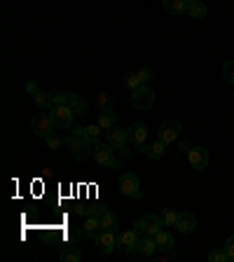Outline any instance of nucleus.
<instances>
[{"mask_svg":"<svg viewBox=\"0 0 234 262\" xmlns=\"http://www.w3.org/2000/svg\"><path fill=\"white\" fill-rule=\"evenodd\" d=\"M164 227V223H162V218L159 215H155V213H145L143 218H138L136 223H134V232H136L138 236H155L159 232V229Z\"/></svg>","mask_w":234,"mask_h":262,"instance_id":"obj_1","label":"nucleus"},{"mask_svg":"<svg viewBox=\"0 0 234 262\" xmlns=\"http://www.w3.org/2000/svg\"><path fill=\"white\" fill-rule=\"evenodd\" d=\"M68 147H71V155L75 162H87L89 155H94V143L87 141L84 136H68Z\"/></svg>","mask_w":234,"mask_h":262,"instance_id":"obj_2","label":"nucleus"},{"mask_svg":"<svg viewBox=\"0 0 234 262\" xmlns=\"http://www.w3.org/2000/svg\"><path fill=\"white\" fill-rule=\"evenodd\" d=\"M113 150H115V147H110L108 143L98 141V143H94V155H92V157L96 159L98 166H103V169H117V166H120V162L115 159Z\"/></svg>","mask_w":234,"mask_h":262,"instance_id":"obj_3","label":"nucleus"},{"mask_svg":"<svg viewBox=\"0 0 234 262\" xmlns=\"http://www.w3.org/2000/svg\"><path fill=\"white\" fill-rule=\"evenodd\" d=\"M52 122H54V129H71L75 124V113L68 105H54L52 108Z\"/></svg>","mask_w":234,"mask_h":262,"instance_id":"obj_4","label":"nucleus"},{"mask_svg":"<svg viewBox=\"0 0 234 262\" xmlns=\"http://www.w3.org/2000/svg\"><path fill=\"white\" fill-rule=\"evenodd\" d=\"M131 105L136 110H150L155 105V92L147 89V84H141L138 89L131 92Z\"/></svg>","mask_w":234,"mask_h":262,"instance_id":"obj_5","label":"nucleus"},{"mask_svg":"<svg viewBox=\"0 0 234 262\" xmlns=\"http://www.w3.org/2000/svg\"><path fill=\"white\" fill-rule=\"evenodd\" d=\"M180 136H183V124H180L178 120H164L162 124H159V138H162L166 145L180 141Z\"/></svg>","mask_w":234,"mask_h":262,"instance_id":"obj_6","label":"nucleus"},{"mask_svg":"<svg viewBox=\"0 0 234 262\" xmlns=\"http://www.w3.org/2000/svg\"><path fill=\"white\" fill-rule=\"evenodd\" d=\"M120 192L131 199H141L143 192H141V183H138V176L136 173H122L120 176Z\"/></svg>","mask_w":234,"mask_h":262,"instance_id":"obj_7","label":"nucleus"},{"mask_svg":"<svg viewBox=\"0 0 234 262\" xmlns=\"http://www.w3.org/2000/svg\"><path fill=\"white\" fill-rule=\"evenodd\" d=\"M126 134H129L131 145H136L138 150H145V145H147V126H145V122H131L129 129H126Z\"/></svg>","mask_w":234,"mask_h":262,"instance_id":"obj_8","label":"nucleus"},{"mask_svg":"<svg viewBox=\"0 0 234 262\" xmlns=\"http://www.w3.org/2000/svg\"><path fill=\"white\" fill-rule=\"evenodd\" d=\"M31 129H33V134H35V136L45 138V136H49V134H52L54 122H52V117H49V115L38 113V115H33V117H31Z\"/></svg>","mask_w":234,"mask_h":262,"instance_id":"obj_9","label":"nucleus"},{"mask_svg":"<svg viewBox=\"0 0 234 262\" xmlns=\"http://www.w3.org/2000/svg\"><path fill=\"white\" fill-rule=\"evenodd\" d=\"M94 241H96V251L101 255H108V253H113L117 248V234H115L113 229H103Z\"/></svg>","mask_w":234,"mask_h":262,"instance_id":"obj_10","label":"nucleus"},{"mask_svg":"<svg viewBox=\"0 0 234 262\" xmlns=\"http://www.w3.org/2000/svg\"><path fill=\"white\" fill-rule=\"evenodd\" d=\"M187 162L195 171H204L208 166V150L202 145H195L190 147V152H187Z\"/></svg>","mask_w":234,"mask_h":262,"instance_id":"obj_11","label":"nucleus"},{"mask_svg":"<svg viewBox=\"0 0 234 262\" xmlns=\"http://www.w3.org/2000/svg\"><path fill=\"white\" fill-rule=\"evenodd\" d=\"M136 244H138V234L134 229H126L122 234H117V248L129 255H136Z\"/></svg>","mask_w":234,"mask_h":262,"instance_id":"obj_12","label":"nucleus"},{"mask_svg":"<svg viewBox=\"0 0 234 262\" xmlns=\"http://www.w3.org/2000/svg\"><path fill=\"white\" fill-rule=\"evenodd\" d=\"M176 229H178L180 234H192L197 229V218L192 213H178V218H176Z\"/></svg>","mask_w":234,"mask_h":262,"instance_id":"obj_13","label":"nucleus"},{"mask_svg":"<svg viewBox=\"0 0 234 262\" xmlns=\"http://www.w3.org/2000/svg\"><path fill=\"white\" fill-rule=\"evenodd\" d=\"M126 141H129V134H126V129L115 126V129L108 131V145L115 147V150H122V147H126Z\"/></svg>","mask_w":234,"mask_h":262,"instance_id":"obj_14","label":"nucleus"},{"mask_svg":"<svg viewBox=\"0 0 234 262\" xmlns=\"http://www.w3.org/2000/svg\"><path fill=\"white\" fill-rule=\"evenodd\" d=\"M82 232H84V236H89V239H96L103 229H101V215H87V220H84V225H82Z\"/></svg>","mask_w":234,"mask_h":262,"instance_id":"obj_15","label":"nucleus"},{"mask_svg":"<svg viewBox=\"0 0 234 262\" xmlns=\"http://www.w3.org/2000/svg\"><path fill=\"white\" fill-rule=\"evenodd\" d=\"M98 126L103 131H110V129H115L117 126V115L113 113L110 108H101V113H98V122H96Z\"/></svg>","mask_w":234,"mask_h":262,"instance_id":"obj_16","label":"nucleus"},{"mask_svg":"<svg viewBox=\"0 0 234 262\" xmlns=\"http://www.w3.org/2000/svg\"><path fill=\"white\" fill-rule=\"evenodd\" d=\"M157 251V244H155V236H138V244H136V255H153Z\"/></svg>","mask_w":234,"mask_h":262,"instance_id":"obj_17","label":"nucleus"},{"mask_svg":"<svg viewBox=\"0 0 234 262\" xmlns=\"http://www.w3.org/2000/svg\"><path fill=\"white\" fill-rule=\"evenodd\" d=\"M143 152H145L150 159H159V157H164V152H166V143H164L162 138H157L155 143L145 145V150H143Z\"/></svg>","mask_w":234,"mask_h":262,"instance_id":"obj_18","label":"nucleus"},{"mask_svg":"<svg viewBox=\"0 0 234 262\" xmlns=\"http://www.w3.org/2000/svg\"><path fill=\"white\" fill-rule=\"evenodd\" d=\"M162 7L169 14H183L187 12V0H162Z\"/></svg>","mask_w":234,"mask_h":262,"instance_id":"obj_19","label":"nucleus"},{"mask_svg":"<svg viewBox=\"0 0 234 262\" xmlns=\"http://www.w3.org/2000/svg\"><path fill=\"white\" fill-rule=\"evenodd\" d=\"M208 12V7L204 5L202 0H197V3H187V12L185 14L190 16V19H204Z\"/></svg>","mask_w":234,"mask_h":262,"instance_id":"obj_20","label":"nucleus"},{"mask_svg":"<svg viewBox=\"0 0 234 262\" xmlns=\"http://www.w3.org/2000/svg\"><path fill=\"white\" fill-rule=\"evenodd\" d=\"M35 105L40 110H52L54 108V94L52 92H38L35 94Z\"/></svg>","mask_w":234,"mask_h":262,"instance_id":"obj_21","label":"nucleus"},{"mask_svg":"<svg viewBox=\"0 0 234 262\" xmlns=\"http://www.w3.org/2000/svg\"><path fill=\"white\" fill-rule=\"evenodd\" d=\"M155 244H157V248H164V251H169L171 246H174V236H171L166 229H159L157 234H155Z\"/></svg>","mask_w":234,"mask_h":262,"instance_id":"obj_22","label":"nucleus"},{"mask_svg":"<svg viewBox=\"0 0 234 262\" xmlns=\"http://www.w3.org/2000/svg\"><path fill=\"white\" fill-rule=\"evenodd\" d=\"M80 260H82V251L77 246H71V248L61 251V262H80Z\"/></svg>","mask_w":234,"mask_h":262,"instance_id":"obj_23","label":"nucleus"},{"mask_svg":"<svg viewBox=\"0 0 234 262\" xmlns=\"http://www.w3.org/2000/svg\"><path fill=\"white\" fill-rule=\"evenodd\" d=\"M117 225H120V220H117V215L110 211H105L103 215H101V229H117Z\"/></svg>","mask_w":234,"mask_h":262,"instance_id":"obj_24","label":"nucleus"},{"mask_svg":"<svg viewBox=\"0 0 234 262\" xmlns=\"http://www.w3.org/2000/svg\"><path fill=\"white\" fill-rule=\"evenodd\" d=\"M101 134H103V129H101L98 124L84 126V138H87V141H92V143H98V141H101Z\"/></svg>","mask_w":234,"mask_h":262,"instance_id":"obj_25","label":"nucleus"},{"mask_svg":"<svg viewBox=\"0 0 234 262\" xmlns=\"http://www.w3.org/2000/svg\"><path fill=\"white\" fill-rule=\"evenodd\" d=\"M122 84H124L126 89H138L141 87V80H138V73H126V75H122Z\"/></svg>","mask_w":234,"mask_h":262,"instance_id":"obj_26","label":"nucleus"},{"mask_svg":"<svg viewBox=\"0 0 234 262\" xmlns=\"http://www.w3.org/2000/svg\"><path fill=\"white\" fill-rule=\"evenodd\" d=\"M223 80L234 87V59H229L223 63Z\"/></svg>","mask_w":234,"mask_h":262,"instance_id":"obj_27","label":"nucleus"},{"mask_svg":"<svg viewBox=\"0 0 234 262\" xmlns=\"http://www.w3.org/2000/svg\"><path fill=\"white\" fill-rule=\"evenodd\" d=\"M159 218H162L164 227H166V225H176V218H178V213H176L174 208H164V211L159 213Z\"/></svg>","mask_w":234,"mask_h":262,"instance_id":"obj_28","label":"nucleus"},{"mask_svg":"<svg viewBox=\"0 0 234 262\" xmlns=\"http://www.w3.org/2000/svg\"><path fill=\"white\" fill-rule=\"evenodd\" d=\"M227 251L225 248H213L211 253H208V262H227Z\"/></svg>","mask_w":234,"mask_h":262,"instance_id":"obj_29","label":"nucleus"},{"mask_svg":"<svg viewBox=\"0 0 234 262\" xmlns=\"http://www.w3.org/2000/svg\"><path fill=\"white\" fill-rule=\"evenodd\" d=\"M45 143H47L49 150H59V147H61V138L56 136V134H49V136H45Z\"/></svg>","mask_w":234,"mask_h":262,"instance_id":"obj_30","label":"nucleus"},{"mask_svg":"<svg viewBox=\"0 0 234 262\" xmlns=\"http://www.w3.org/2000/svg\"><path fill=\"white\" fill-rule=\"evenodd\" d=\"M63 96H66V101H63V103L68 105V108H73V110H75V105L80 103V98H77V94H73V92H63Z\"/></svg>","mask_w":234,"mask_h":262,"instance_id":"obj_31","label":"nucleus"},{"mask_svg":"<svg viewBox=\"0 0 234 262\" xmlns=\"http://www.w3.org/2000/svg\"><path fill=\"white\" fill-rule=\"evenodd\" d=\"M138 73V80H141V84H147V82L153 80V71L150 68H141V71H136Z\"/></svg>","mask_w":234,"mask_h":262,"instance_id":"obj_32","label":"nucleus"},{"mask_svg":"<svg viewBox=\"0 0 234 262\" xmlns=\"http://www.w3.org/2000/svg\"><path fill=\"white\" fill-rule=\"evenodd\" d=\"M225 251H227V257H229V260H234V234L227 239V244H225Z\"/></svg>","mask_w":234,"mask_h":262,"instance_id":"obj_33","label":"nucleus"},{"mask_svg":"<svg viewBox=\"0 0 234 262\" xmlns=\"http://www.w3.org/2000/svg\"><path fill=\"white\" fill-rule=\"evenodd\" d=\"M84 110H87V101H82V98H80V103L75 105V110H73V113H75V117H82V115H84Z\"/></svg>","mask_w":234,"mask_h":262,"instance_id":"obj_34","label":"nucleus"},{"mask_svg":"<svg viewBox=\"0 0 234 262\" xmlns=\"http://www.w3.org/2000/svg\"><path fill=\"white\" fill-rule=\"evenodd\" d=\"M71 136H84V126L73 124V126H71Z\"/></svg>","mask_w":234,"mask_h":262,"instance_id":"obj_35","label":"nucleus"},{"mask_svg":"<svg viewBox=\"0 0 234 262\" xmlns=\"http://www.w3.org/2000/svg\"><path fill=\"white\" fill-rule=\"evenodd\" d=\"M98 103H101V108H105V105H110V98H108V94H105V92H101V94H98Z\"/></svg>","mask_w":234,"mask_h":262,"instance_id":"obj_36","label":"nucleus"},{"mask_svg":"<svg viewBox=\"0 0 234 262\" xmlns=\"http://www.w3.org/2000/svg\"><path fill=\"white\" fill-rule=\"evenodd\" d=\"M26 92H31V94H38V92H40L38 82H26Z\"/></svg>","mask_w":234,"mask_h":262,"instance_id":"obj_37","label":"nucleus"},{"mask_svg":"<svg viewBox=\"0 0 234 262\" xmlns=\"http://www.w3.org/2000/svg\"><path fill=\"white\" fill-rule=\"evenodd\" d=\"M190 147H192V145H190V141H185V138L180 141V150H183V152H185V155L190 152Z\"/></svg>","mask_w":234,"mask_h":262,"instance_id":"obj_38","label":"nucleus"},{"mask_svg":"<svg viewBox=\"0 0 234 262\" xmlns=\"http://www.w3.org/2000/svg\"><path fill=\"white\" fill-rule=\"evenodd\" d=\"M187 3H197V0H187Z\"/></svg>","mask_w":234,"mask_h":262,"instance_id":"obj_39","label":"nucleus"}]
</instances>
